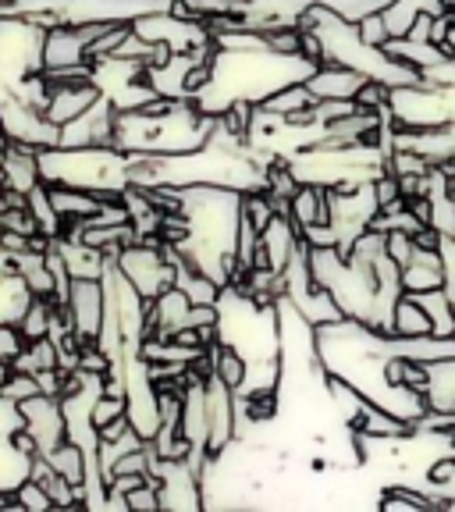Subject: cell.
Returning <instances> with one entry per match:
<instances>
[{
    "label": "cell",
    "instance_id": "obj_1",
    "mask_svg": "<svg viewBox=\"0 0 455 512\" xmlns=\"http://www.w3.org/2000/svg\"><path fill=\"white\" fill-rule=\"evenodd\" d=\"M114 264L150 303L160 292L178 285V264L164 256V242H132V246L121 249Z\"/></svg>",
    "mask_w": 455,
    "mask_h": 512
},
{
    "label": "cell",
    "instance_id": "obj_2",
    "mask_svg": "<svg viewBox=\"0 0 455 512\" xmlns=\"http://www.w3.org/2000/svg\"><path fill=\"white\" fill-rule=\"evenodd\" d=\"M239 441V402L221 377L207 381V456L217 459Z\"/></svg>",
    "mask_w": 455,
    "mask_h": 512
},
{
    "label": "cell",
    "instance_id": "obj_3",
    "mask_svg": "<svg viewBox=\"0 0 455 512\" xmlns=\"http://www.w3.org/2000/svg\"><path fill=\"white\" fill-rule=\"evenodd\" d=\"M18 413H22L25 427H29L36 445H40V456H50L57 445H64V441L72 438L64 402L54 399V395H36V399L18 402Z\"/></svg>",
    "mask_w": 455,
    "mask_h": 512
},
{
    "label": "cell",
    "instance_id": "obj_4",
    "mask_svg": "<svg viewBox=\"0 0 455 512\" xmlns=\"http://www.w3.org/2000/svg\"><path fill=\"white\" fill-rule=\"evenodd\" d=\"M104 278H72V292H68V313H72L75 335L82 342H96L100 328H104Z\"/></svg>",
    "mask_w": 455,
    "mask_h": 512
},
{
    "label": "cell",
    "instance_id": "obj_5",
    "mask_svg": "<svg viewBox=\"0 0 455 512\" xmlns=\"http://www.w3.org/2000/svg\"><path fill=\"white\" fill-rule=\"evenodd\" d=\"M104 100V89L89 82H61V86H50V104H47V118L57 125H68V121L82 118L86 111H93L96 104Z\"/></svg>",
    "mask_w": 455,
    "mask_h": 512
},
{
    "label": "cell",
    "instance_id": "obj_6",
    "mask_svg": "<svg viewBox=\"0 0 455 512\" xmlns=\"http://www.w3.org/2000/svg\"><path fill=\"white\" fill-rule=\"evenodd\" d=\"M363 82H367V75L363 72L328 61V64H317V68H313V75L306 79V86H310V93L317 96V100H356V93L363 89Z\"/></svg>",
    "mask_w": 455,
    "mask_h": 512
},
{
    "label": "cell",
    "instance_id": "obj_7",
    "mask_svg": "<svg viewBox=\"0 0 455 512\" xmlns=\"http://www.w3.org/2000/svg\"><path fill=\"white\" fill-rule=\"evenodd\" d=\"M4 185L8 189H18L29 196L36 185L43 182V171H40V150H32V146H22V143H11L8 153H4Z\"/></svg>",
    "mask_w": 455,
    "mask_h": 512
},
{
    "label": "cell",
    "instance_id": "obj_8",
    "mask_svg": "<svg viewBox=\"0 0 455 512\" xmlns=\"http://www.w3.org/2000/svg\"><path fill=\"white\" fill-rule=\"evenodd\" d=\"M54 246L64 256V267H68L72 278H104L107 264H111L104 249L89 246L82 239H64L61 235V239H54Z\"/></svg>",
    "mask_w": 455,
    "mask_h": 512
},
{
    "label": "cell",
    "instance_id": "obj_9",
    "mask_svg": "<svg viewBox=\"0 0 455 512\" xmlns=\"http://www.w3.org/2000/svg\"><path fill=\"white\" fill-rule=\"evenodd\" d=\"M392 335L399 338H420V335H434V324H431V313L424 310V303L413 296V292H402L395 299V310H392Z\"/></svg>",
    "mask_w": 455,
    "mask_h": 512
},
{
    "label": "cell",
    "instance_id": "obj_10",
    "mask_svg": "<svg viewBox=\"0 0 455 512\" xmlns=\"http://www.w3.org/2000/svg\"><path fill=\"white\" fill-rule=\"evenodd\" d=\"M29 214L36 217V224H40L43 235H50V239H61V235H64V217L57 214L54 196H50L47 182H40L36 189L29 192Z\"/></svg>",
    "mask_w": 455,
    "mask_h": 512
},
{
    "label": "cell",
    "instance_id": "obj_11",
    "mask_svg": "<svg viewBox=\"0 0 455 512\" xmlns=\"http://www.w3.org/2000/svg\"><path fill=\"white\" fill-rule=\"evenodd\" d=\"M317 104V96L310 93V86L306 82H292V86H281L278 93H271L267 100H260V107L271 114H281V118H288V114L296 111H306V107Z\"/></svg>",
    "mask_w": 455,
    "mask_h": 512
},
{
    "label": "cell",
    "instance_id": "obj_12",
    "mask_svg": "<svg viewBox=\"0 0 455 512\" xmlns=\"http://www.w3.org/2000/svg\"><path fill=\"white\" fill-rule=\"evenodd\" d=\"M416 299H420L424 310L431 313L434 335L452 338L455 335V303H452V296H448V288H431V292H420Z\"/></svg>",
    "mask_w": 455,
    "mask_h": 512
},
{
    "label": "cell",
    "instance_id": "obj_13",
    "mask_svg": "<svg viewBox=\"0 0 455 512\" xmlns=\"http://www.w3.org/2000/svg\"><path fill=\"white\" fill-rule=\"evenodd\" d=\"M18 328L29 342L36 338H50V328H54V299H32L29 310L22 313Z\"/></svg>",
    "mask_w": 455,
    "mask_h": 512
},
{
    "label": "cell",
    "instance_id": "obj_14",
    "mask_svg": "<svg viewBox=\"0 0 455 512\" xmlns=\"http://www.w3.org/2000/svg\"><path fill=\"white\" fill-rule=\"evenodd\" d=\"M214 374L221 377L232 392H242V384H246V377H249V360L242 356L239 349H232V345L221 342V349H217V370H214Z\"/></svg>",
    "mask_w": 455,
    "mask_h": 512
},
{
    "label": "cell",
    "instance_id": "obj_15",
    "mask_svg": "<svg viewBox=\"0 0 455 512\" xmlns=\"http://www.w3.org/2000/svg\"><path fill=\"white\" fill-rule=\"evenodd\" d=\"M11 498H15L18 512H47V509H54V498H50V491L43 488L36 477H25L22 484L11 491Z\"/></svg>",
    "mask_w": 455,
    "mask_h": 512
},
{
    "label": "cell",
    "instance_id": "obj_16",
    "mask_svg": "<svg viewBox=\"0 0 455 512\" xmlns=\"http://www.w3.org/2000/svg\"><path fill=\"white\" fill-rule=\"evenodd\" d=\"M36 395H43L40 388V377L29 374V370H11V377L4 384H0V399L4 402H25V399H36Z\"/></svg>",
    "mask_w": 455,
    "mask_h": 512
},
{
    "label": "cell",
    "instance_id": "obj_17",
    "mask_svg": "<svg viewBox=\"0 0 455 512\" xmlns=\"http://www.w3.org/2000/svg\"><path fill=\"white\" fill-rule=\"evenodd\" d=\"M128 413V395H96L93 399V409H89V420H93V427L100 431V427L114 424L118 416Z\"/></svg>",
    "mask_w": 455,
    "mask_h": 512
},
{
    "label": "cell",
    "instance_id": "obj_18",
    "mask_svg": "<svg viewBox=\"0 0 455 512\" xmlns=\"http://www.w3.org/2000/svg\"><path fill=\"white\" fill-rule=\"evenodd\" d=\"M25 345H29V338L22 335V328H18L15 320H0V360L15 363L25 352Z\"/></svg>",
    "mask_w": 455,
    "mask_h": 512
},
{
    "label": "cell",
    "instance_id": "obj_19",
    "mask_svg": "<svg viewBox=\"0 0 455 512\" xmlns=\"http://www.w3.org/2000/svg\"><path fill=\"white\" fill-rule=\"evenodd\" d=\"M356 29H360V40L370 43V47H388V40H392V29L384 22V11H374V15L360 18Z\"/></svg>",
    "mask_w": 455,
    "mask_h": 512
},
{
    "label": "cell",
    "instance_id": "obj_20",
    "mask_svg": "<svg viewBox=\"0 0 455 512\" xmlns=\"http://www.w3.org/2000/svg\"><path fill=\"white\" fill-rule=\"evenodd\" d=\"M384 235H388V256H392L395 264H402V267L413 264V256H416L413 232H406V228H392V232H384Z\"/></svg>",
    "mask_w": 455,
    "mask_h": 512
},
{
    "label": "cell",
    "instance_id": "obj_21",
    "mask_svg": "<svg viewBox=\"0 0 455 512\" xmlns=\"http://www.w3.org/2000/svg\"><path fill=\"white\" fill-rule=\"evenodd\" d=\"M0 228H8V232H22V235H36V232H40V224H36V217L29 214V207L0 210Z\"/></svg>",
    "mask_w": 455,
    "mask_h": 512
},
{
    "label": "cell",
    "instance_id": "obj_22",
    "mask_svg": "<svg viewBox=\"0 0 455 512\" xmlns=\"http://www.w3.org/2000/svg\"><path fill=\"white\" fill-rule=\"evenodd\" d=\"M424 82L427 86H441V89H455V57H445L434 68H424Z\"/></svg>",
    "mask_w": 455,
    "mask_h": 512
},
{
    "label": "cell",
    "instance_id": "obj_23",
    "mask_svg": "<svg viewBox=\"0 0 455 512\" xmlns=\"http://www.w3.org/2000/svg\"><path fill=\"white\" fill-rule=\"evenodd\" d=\"M11 370H15V363H8V360H0V384L8 381V377H11Z\"/></svg>",
    "mask_w": 455,
    "mask_h": 512
},
{
    "label": "cell",
    "instance_id": "obj_24",
    "mask_svg": "<svg viewBox=\"0 0 455 512\" xmlns=\"http://www.w3.org/2000/svg\"><path fill=\"white\" fill-rule=\"evenodd\" d=\"M445 50H448V57H455V25L448 29V40H445Z\"/></svg>",
    "mask_w": 455,
    "mask_h": 512
},
{
    "label": "cell",
    "instance_id": "obj_25",
    "mask_svg": "<svg viewBox=\"0 0 455 512\" xmlns=\"http://www.w3.org/2000/svg\"><path fill=\"white\" fill-rule=\"evenodd\" d=\"M448 192H452V200H455V178H448Z\"/></svg>",
    "mask_w": 455,
    "mask_h": 512
}]
</instances>
